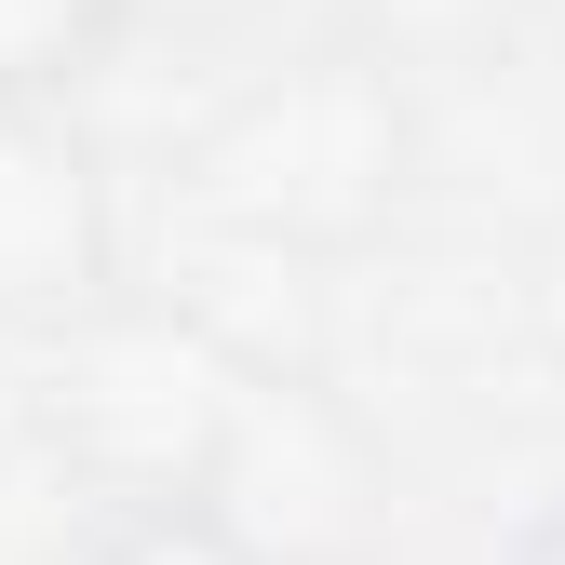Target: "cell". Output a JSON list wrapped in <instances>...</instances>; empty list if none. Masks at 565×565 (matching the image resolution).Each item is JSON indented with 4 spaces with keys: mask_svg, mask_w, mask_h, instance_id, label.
I'll list each match as a JSON object with an SVG mask.
<instances>
[{
    "mask_svg": "<svg viewBox=\"0 0 565 565\" xmlns=\"http://www.w3.org/2000/svg\"><path fill=\"white\" fill-rule=\"evenodd\" d=\"M175 189L189 216H216L256 256H364L417 202V82L350 28H323L310 54L230 82L189 121Z\"/></svg>",
    "mask_w": 565,
    "mask_h": 565,
    "instance_id": "6da1fadb",
    "label": "cell"
},
{
    "mask_svg": "<svg viewBox=\"0 0 565 565\" xmlns=\"http://www.w3.org/2000/svg\"><path fill=\"white\" fill-rule=\"evenodd\" d=\"M256 377V350L230 323H202L189 297L121 282L82 323L41 337V445L95 512H149V499H202V471L230 445V404Z\"/></svg>",
    "mask_w": 565,
    "mask_h": 565,
    "instance_id": "7a4b0ae2",
    "label": "cell"
},
{
    "mask_svg": "<svg viewBox=\"0 0 565 565\" xmlns=\"http://www.w3.org/2000/svg\"><path fill=\"white\" fill-rule=\"evenodd\" d=\"M202 512L243 525L269 565H364L377 525H391V458H377V431L323 377L256 350V377L230 404V445L202 471Z\"/></svg>",
    "mask_w": 565,
    "mask_h": 565,
    "instance_id": "3957f363",
    "label": "cell"
},
{
    "mask_svg": "<svg viewBox=\"0 0 565 565\" xmlns=\"http://www.w3.org/2000/svg\"><path fill=\"white\" fill-rule=\"evenodd\" d=\"M121 297V189L82 95H0V337H54Z\"/></svg>",
    "mask_w": 565,
    "mask_h": 565,
    "instance_id": "277c9868",
    "label": "cell"
},
{
    "mask_svg": "<svg viewBox=\"0 0 565 565\" xmlns=\"http://www.w3.org/2000/svg\"><path fill=\"white\" fill-rule=\"evenodd\" d=\"M539 0H323V28H350L364 54H391L404 82H458V67H499L525 41Z\"/></svg>",
    "mask_w": 565,
    "mask_h": 565,
    "instance_id": "5b68a950",
    "label": "cell"
},
{
    "mask_svg": "<svg viewBox=\"0 0 565 565\" xmlns=\"http://www.w3.org/2000/svg\"><path fill=\"white\" fill-rule=\"evenodd\" d=\"M135 41V0H0V95H82Z\"/></svg>",
    "mask_w": 565,
    "mask_h": 565,
    "instance_id": "8992f818",
    "label": "cell"
},
{
    "mask_svg": "<svg viewBox=\"0 0 565 565\" xmlns=\"http://www.w3.org/2000/svg\"><path fill=\"white\" fill-rule=\"evenodd\" d=\"M67 565H269L243 525H216L202 499H149V512H95V539Z\"/></svg>",
    "mask_w": 565,
    "mask_h": 565,
    "instance_id": "52a82bcc",
    "label": "cell"
},
{
    "mask_svg": "<svg viewBox=\"0 0 565 565\" xmlns=\"http://www.w3.org/2000/svg\"><path fill=\"white\" fill-rule=\"evenodd\" d=\"M525 337H539V364L565 377V202H552L539 243H525Z\"/></svg>",
    "mask_w": 565,
    "mask_h": 565,
    "instance_id": "ba28073f",
    "label": "cell"
},
{
    "mask_svg": "<svg viewBox=\"0 0 565 565\" xmlns=\"http://www.w3.org/2000/svg\"><path fill=\"white\" fill-rule=\"evenodd\" d=\"M256 14H269V0H135V41H230Z\"/></svg>",
    "mask_w": 565,
    "mask_h": 565,
    "instance_id": "9c48e42d",
    "label": "cell"
},
{
    "mask_svg": "<svg viewBox=\"0 0 565 565\" xmlns=\"http://www.w3.org/2000/svg\"><path fill=\"white\" fill-rule=\"evenodd\" d=\"M499 565H565V499H552V512H525V525H512V552H499Z\"/></svg>",
    "mask_w": 565,
    "mask_h": 565,
    "instance_id": "30bf717a",
    "label": "cell"
}]
</instances>
